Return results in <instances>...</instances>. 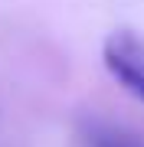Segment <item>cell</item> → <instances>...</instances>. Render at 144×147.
Masks as SVG:
<instances>
[{"instance_id":"obj_1","label":"cell","mask_w":144,"mask_h":147,"mask_svg":"<svg viewBox=\"0 0 144 147\" xmlns=\"http://www.w3.org/2000/svg\"><path fill=\"white\" fill-rule=\"evenodd\" d=\"M101 59H105V69L124 85V92L144 101V36L141 33H131V30L112 33L105 39Z\"/></svg>"},{"instance_id":"obj_2","label":"cell","mask_w":144,"mask_h":147,"mask_svg":"<svg viewBox=\"0 0 144 147\" xmlns=\"http://www.w3.org/2000/svg\"><path fill=\"white\" fill-rule=\"evenodd\" d=\"M82 147H144V137L121 124L108 121H85L82 127Z\"/></svg>"}]
</instances>
